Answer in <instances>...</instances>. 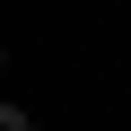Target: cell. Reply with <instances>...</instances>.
I'll list each match as a JSON object with an SVG mask.
<instances>
[{
	"instance_id": "cell-1",
	"label": "cell",
	"mask_w": 131,
	"mask_h": 131,
	"mask_svg": "<svg viewBox=\"0 0 131 131\" xmlns=\"http://www.w3.org/2000/svg\"><path fill=\"white\" fill-rule=\"evenodd\" d=\"M0 131H35V114L26 105H0Z\"/></svg>"
}]
</instances>
